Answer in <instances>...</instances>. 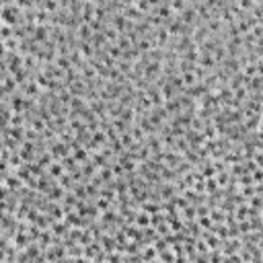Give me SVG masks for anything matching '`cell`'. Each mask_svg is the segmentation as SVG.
Here are the masks:
<instances>
[{
  "instance_id": "1",
  "label": "cell",
  "mask_w": 263,
  "mask_h": 263,
  "mask_svg": "<svg viewBox=\"0 0 263 263\" xmlns=\"http://www.w3.org/2000/svg\"><path fill=\"white\" fill-rule=\"evenodd\" d=\"M78 35H80L84 41L91 39V27H89V23H82V25L78 27Z\"/></svg>"
},
{
  "instance_id": "2",
  "label": "cell",
  "mask_w": 263,
  "mask_h": 263,
  "mask_svg": "<svg viewBox=\"0 0 263 263\" xmlns=\"http://www.w3.org/2000/svg\"><path fill=\"white\" fill-rule=\"evenodd\" d=\"M64 148H66L64 144H56V148H54V154H64V152H66Z\"/></svg>"
},
{
  "instance_id": "3",
  "label": "cell",
  "mask_w": 263,
  "mask_h": 263,
  "mask_svg": "<svg viewBox=\"0 0 263 263\" xmlns=\"http://www.w3.org/2000/svg\"><path fill=\"white\" fill-rule=\"evenodd\" d=\"M60 173H62V166L60 164H54L51 166V175H60Z\"/></svg>"
},
{
  "instance_id": "4",
  "label": "cell",
  "mask_w": 263,
  "mask_h": 263,
  "mask_svg": "<svg viewBox=\"0 0 263 263\" xmlns=\"http://www.w3.org/2000/svg\"><path fill=\"white\" fill-rule=\"evenodd\" d=\"M138 224H148V218H146L144 214H140V216H138Z\"/></svg>"
}]
</instances>
